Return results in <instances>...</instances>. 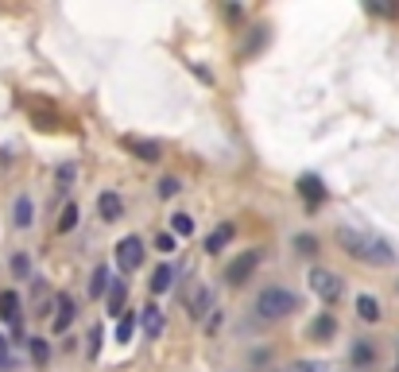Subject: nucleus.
Masks as SVG:
<instances>
[{
	"mask_svg": "<svg viewBox=\"0 0 399 372\" xmlns=\"http://www.w3.org/2000/svg\"><path fill=\"white\" fill-rule=\"evenodd\" d=\"M16 225H20V229L31 225V198H28V194L16 198Z\"/></svg>",
	"mask_w": 399,
	"mask_h": 372,
	"instance_id": "17",
	"label": "nucleus"
},
{
	"mask_svg": "<svg viewBox=\"0 0 399 372\" xmlns=\"http://www.w3.org/2000/svg\"><path fill=\"white\" fill-rule=\"evenodd\" d=\"M256 268H260V248H245L240 256H232V260L225 264V283L240 287L245 279H252Z\"/></svg>",
	"mask_w": 399,
	"mask_h": 372,
	"instance_id": "3",
	"label": "nucleus"
},
{
	"mask_svg": "<svg viewBox=\"0 0 399 372\" xmlns=\"http://www.w3.org/2000/svg\"><path fill=\"white\" fill-rule=\"evenodd\" d=\"M120 307H124V279H116L109 291V310H120Z\"/></svg>",
	"mask_w": 399,
	"mask_h": 372,
	"instance_id": "22",
	"label": "nucleus"
},
{
	"mask_svg": "<svg viewBox=\"0 0 399 372\" xmlns=\"http://www.w3.org/2000/svg\"><path fill=\"white\" fill-rule=\"evenodd\" d=\"M109 291H113L109 271H105V268H97V271H94V279H89V295H94V299H101V295H109Z\"/></svg>",
	"mask_w": 399,
	"mask_h": 372,
	"instance_id": "14",
	"label": "nucleus"
},
{
	"mask_svg": "<svg viewBox=\"0 0 399 372\" xmlns=\"http://www.w3.org/2000/svg\"><path fill=\"white\" fill-rule=\"evenodd\" d=\"M31 357H35V361H47V357H51L47 342H39V337H35V342H31Z\"/></svg>",
	"mask_w": 399,
	"mask_h": 372,
	"instance_id": "28",
	"label": "nucleus"
},
{
	"mask_svg": "<svg viewBox=\"0 0 399 372\" xmlns=\"http://www.w3.org/2000/svg\"><path fill=\"white\" fill-rule=\"evenodd\" d=\"M295 307H298V303H295V295H291L287 287H264L260 299H256V314H260L264 322L287 318V314L295 310Z\"/></svg>",
	"mask_w": 399,
	"mask_h": 372,
	"instance_id": "2",
	"label": "nucleus"
},
{
	"mask_svg": "<svg viewBox=\"0 0 399 372\" xmlns=\"http://www.w3.org/2000/svg\"><path fill=\"white\" fill-rule=\"evenodd\" d=\"M314 337H334V318H330V314H322V318L314 322Z\"/></svg>",
	"mask_w": 399,
	"mask_h": 372,
	"instance_id": "21",
	"label": "nucleus"
},
{
	"mask_svg": "<svg viewBox=\"0 0 399 372\" xmlns=\"http://www.w3.org/2000/svg\"><path fill=\"white\" fill-rule=\"evenodd\" d=\"M12 271H16L20 279H28V276H31V264H28V256H16V260H12Z\"/></svg>",
	"mask_w": 399,
	"mask_h": 372,
	"instance_id": "25",
	"label": "nucleus"
},
{
	"mask_svg": "<svg viewBox=\"0 0 399 372\" xmlns=\"http://www.w3.org/2000/svg\"><path fill=\"white\" fill-rule=\"evenodd\" d=\"M337 244L345 248L353 260H361V264H372V268H388V264H395V252H392V244L388 241H380V237H369V233H361V229H337Z\"/></svg>",
	"mask_w": 399,
	"mask_h": 372,
	"instance_id": "1",
	"label": "nucleus"
},
{
	"mask_svg": "<svg viewBox=\"0 0 399 372\" xmlns=\"http://www.w3.org/2000/svg\"><path fill=\"white\" fill-rule=\"evenodd\" d=\"M353 361H356V365H369V361H372V345L369 342H356L353 345Z\"/></svg>",
	"mask_w": 399,
	"mask_h": 372,
	"instance_id": "23",
	"label": "nucleus"
},
{
	"mask_svg": "<svg viewBox=\"0 0 399 372\" xmlns=\"http://www.w3.org/2000/svg\"><path fill=\"white\" fill-rule=\"evenodd\" d=\"M124 147H128L132 155H140L144 163H155L163 155V147L155 144V140H140V136H124Z\"/></svg>",
	"mask_w": 399,
	"mask_h": 372,
	"instance_id": "6",
	"label": "nucleus"
},
{
	"mask_svg": "<svg viewBox=\"0 0 399 372\" xmlns=\"http://www.w3.org/2000/svg\"><path fill=\"white\" fill-rule=\"evenodd\" d=\"M210 307H213V291L210 287H198V295L190 299V318H206Z\"/></svg>",
	"mask_w": 399,
	"mask_h": 372,
	"instance_id": "12",
	"label": "nucleus"
},
{
	"mask_svg": "<svg viewBox=\"0 0 399 372\" xmlns=\"http://www.w3.org/2000/svg\"><path fill=\"white\" fill-rule=\"evenodd\" d=\"M116 264H120V271H136L140 264H144V244H140V237H124V241L116 244Z\"/></svg>",
	"mask_w": 399,
	"mask_h": 372,
	"instance_id": "5",
	"label": "nucleus"
},
{
	"mask_svg": "<svg viewBox=\"0 0 399 372\" xmlns=\"http://www.w3.org/2000/svg\"><path fill=\"white\" fill-rule=\"evenodd\" d=\"M16 365V357H12V349H8V342L0 337V368H12Z\"/></svg>",
	"mask_w": 399,
	"mask_h": 372,
	"instance_id": "27",
	"label": "nucleus"
},
{
	"mask_svg": "<svg viewBox=\"0 0 399 372\" xmlns=\"http://www.w3.org/2000/svg\"><path fill=\"white\" fill-rule=\"evenodd\" d=\"M171 283H174V271L167 268V264H159V268L152 271V291L163 295V291H171Z\"/></svg>",
	"mask_w": 399,
	"mask_h": 372,
	"instance_id": "13",
	"label": "nucleus"
},
{
	"mask_svg": "<svg viewBox=\"0 0 399 372\" xmlns=\"http://www.w3.org/2000/svg\"><path fill=\"white\" fill-rule=\"evenodd\" d=\"M171 233L174 237H190L194 233V218H190V213H174L171 218Z\"/></svg>",
	"mask_w": 399,
	"mask_h": 372,
	"instance_id": "18",
	"label": "nucleus"
},
{
	"mask_svg": "<svg viewBox=\"0 0 399 372\" xmlns=\"http://www.w3.org/2000/svg\"><path fill=\"white\" fill-rule=\"evenodd\" d=\"M295 244H298V252H306V256H310V252H314V248H318V244H314V237H298V241H295Z\"/></svg>",
	"mask_w": 399,
	"mask_h": 372,
	"instance_id": "30",
	"label": "nucleus"
},
{
	"mask_svg": "<svg viewBox=\"0 0 399 372\" xmlns=\"http://www.w3.org/2000/svg\"><path fill=\"white\" fill-rule=\"evenodd\" d=\"M287 372H326L322 365H310V361H298V365H291Z\"/></svg>",
	"mask_w": 399,
	"mask_h": 372,
	"instance_id": "29",
	"label": "nucleus"
},
{
	"mask_svg": "<svg viewBox=\"0 0 399 372\" xmlns=\"http://www.w3.org/2000/svg\"><path fill=\"white\" fill-rule=\"evenodd\" d=\"M395 372H399V353H395Z\"/></svg>",
	"mask_w": 399,
	"mask_h": 372,
	"instance_id": "31",
	"label": "nucleus"
},
{
	"mask_svg": "<svg viewBox=\"0 0 399 372\" xmlns=\"http://www.w3.org/2000/svg\"><path fill=\"white\" fill-rule=\"evenodd\" d=\"M132 334H136V318L124 314V318L116 322V342H132Z\"/></svg>",
	"mask_w": 399,
	"mask_h": 372,
	"instance_id": "19",
	"label": "nucleus"
},
{
	"mask_svg": "<svg viewBox=\"0 0 399 372\" xmlns=\"http://www.w3.org/2000/svg\"><path fill=\"white\" fill-rule=\"evenodd\" d=\"M356 314H361L364 322H376L380 318V303L372 299V295H361V299H356Z\"/></svg>",
	"mask_w": 399,
	"mask_h": 372,
	"instance_id": "16",
	"label": "nucleus"
},
{
	"mask_svg": "<svg viewBox=\"0 0 399 372\" xmlns=\"http://www.w3.org/2000/svg\"><path fill=\"white\" fill-rule=\"evenodd\" d=\"M74 314H78L74 299H70V295H62V299H58V314H55V334H62V329L70 326V322H74Z\"/></svg>",
	"mask_w": 399,
	"mask_h": 372,
	"instance_id": "10",
	"label": "nucleus"
},
{
	"mask_svg": "<svg viewBox=\"0 0 399 372\" xmlns=\"http://www.w3.org/2000/svg\"><path fill=\"white\" fill-rule=\"evenodd\" d=\"M155 248H159V252H174V233H163V229H159V237H155Z\"/></svg>",
	"mask_w": 399,
	"mask_h": 372,
	"instance_id": "26",
	"label": "nucleus"
},
{
	"mask_svg": "<svg viewBox=\"0 0 399 372\" xmlns=\"http://www.w3.org/2000/svg\"><path fill=\"white\" fill-rule=\"evenodd\" d=\"M155 190H159V198H174L182 190V183H179V179H159V186H155Z\"/></svg>",
	"mask_w": 399,
	"mask_h": 372,
	"instance_id": "24",
	"label": "nucleus"
},
{
	"mask_svg": "<svg viewBox=\"0 0 399 372\" xmlns=\"http://www.w3.org/2000/svg\"><path fill=\"white\" fill-rule=\"evenodd\" d=\"M0 318H4L12 329H20V295H16V291L0 295Z\"/></svg>",
	"mask_w": 399,
	"mask_h": 372,
	"instance_id": "9",
	"label": "nucleus"
},
{
	"mask_svg": "<svg viewBox=\"0 0 399 372\" xmlns=\"http://www.w3.org/2000/svg\"><path fill=\"white\" fill-rule=\"evenodd\" d=\"M229 241H232V225L225 221V225H218L210 237H206V252H221V248H225Z\"/></svg>",
	"mask_w": 399,
	"mask_h": 372,
	"instance_id": "11",
	"label": "nucleus"
},
{
	"mask_svg": "<svg viewBox=\"0 0 399 372\" xmlns=\"http://www.w3.org/2000/svg\"><path fill=\"white\" fill-rule=\"evenodd\" d=\"M74 225H78V205H66V210H62V221H58V233H70V229Z\"/></svg>",
	"mask_w": 399,
	"mask_h": 372,
	"instance_id": "20",
	"label": "nucleus"
},
{
	"mask_svg": "<svg viewBox=\"0 0 399 372\" xmlns=\"http://www.w3.org/2000/svg\"><path fill=\"white\" fill-rule=\"evenodd\" d=\"M97 213H101L105 221H120V218H124V202H120V194H113V190L97 194Z\"/></svg>",
	"mask_w": 399,
	"mask_h": 372,
	"instance_id": "7",
	"label": "nucleus"
},
{
	"mask_svg": "<svg viewBox=\"0 0 399 372\" xmlns=\"http://www.w3.org/2000/svg\"><path fill=\"white\" fill-rule=\"evenodd\" d=\"M310 291L318 295L322 303H337V299H342V279H337L334 271L314 268V271H310Z\"/></svg>",
	"mask_w": 399,
	"mask_h": 372,
	"instance_id": "4",
	"label": "nucleus"
},
{
	"mask_svg": "<svg viewBox=\"0 0 399 372\" xmlns=\"http://www.w3.org/2000/svg\"><path fill=\"white\" fill-rule=\"evenodd\" d=\"M298 194L306 198V205H318V202H326V186H322V179H314V175H303L298 179Z\"/></svg>",
	"mask_w": 399,
	"mask_h": 372,
	"instance_id": "8",
	"label": "nucleus"
},
{
	"mask_svg": "<svg viewBox=\"0 0 399 372\" xmlns=\"http://www.w3.org/2000/svg\"><path fill=\"white\" fill-rule=\"evenodd\" d=\"M144 334L147 337H159L163 334V310H155V307L144 310Z\"/></svg>",
	"mask_w": 399,
	"mask_h": 372,
	"instance_id": "15",
	"label": "nucleus"
}]
</instances>
